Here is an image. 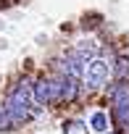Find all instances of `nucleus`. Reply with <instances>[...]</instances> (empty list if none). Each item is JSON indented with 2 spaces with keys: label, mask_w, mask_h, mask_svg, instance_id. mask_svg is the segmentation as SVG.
Instances as JSON below:
<instances>
[{
  "label": "nucleus",
  "mask_w": 129,
  "mask_h": 134,
  "mask_svg": "<svg viewBox=\"0 0 129 134\" xmlns=\"http://www.w3.org/2000/svg\"><path fill=\"white\" fill-rule=\"evenodd\" d=\"M32 97H34V95L29 92V82H19V84L11 90V95H8V100H6V108H8L13 124H21V121H26V118L32 116V108H29Z\"/></svg>",
  "instance_id": "f257e3e1"
},
{
  "label": "nucleus",
  "mask_w": 129,
  "mask_h": 134,
  "mask_svg": "<svg viewBox=\"0 0 129 134\" xmlns=\"http://www.w3.org/2000/svg\"><path fill=\"white\" fill-rule=\"evenodd\" d=\"M108 71H111V66H108L105 58L90 60V66H87V84L90 87H103L105 79H108Z\"/></svg>",
  "instance_id": "f03ea898"
},
{
  "label": "nucleus",
  "mask_w": 129,
  "mask_h": 134,
  "mask_svg": "<svg viewBox=\"0 0 129 134\" xmlns=\"http://www.w3.org/2000/svg\"><path fill=\"white\" fill-rule=\"evenodd\" d=\"M63 74H69V76H74V79H79L82 76V69H84V60L77 55V50H71L66 58H63Z\"/></svg>",
  "instance_id": "7ed1b4c3"
},
{
  "label": "nucleus",
  "mask_w": 129,
  "mask_h": 134,
  "mask_svg": "<svg viewBox=\"0 0 129 134\" xmlns=\"http://www.w3.org/2000/svg\"><path fill=\"white\" fill-rule=\"evenodd\" d=\"M34 103L37 105H47V103H53V82L50 79H40L37 84H34Z\"/></svg>",
  "instance_id": "20e7f679"
},
{
  "label": "nucleus",
  "mask_w": 129,
  "mask_h": 134,
  "mask_svg": "<svg viewBox=\"0 0 129 134\" xmlns=\"http://www.w3.org/2000/svg\"><path fill=\"white\" fill-rule=\"evenodd\" d=\"M77 95H79V79H74V76H69V74H63V76H61V100L71 103Z\"/></svg>",
  "instance_id": "39448f33"
},
{
  "label": "nucleus",
  "mask_w": 129,
  "mask_h": 134,
  "mask_svg": "<svg viewBox=\"0 0 129 134\" xmlns=\"http://www.w3.org/2000/svg\"><path fill=\"white\" fill-rule=\"evenodd\" d=\"M108 97H111V103H113V105L129 103V82H126V79H119V82H116V84L111 87Z\"/></svg>",
  "instance_id": "423d86ee"
},
{
  "label": "nucleus",
  "mask_w": 129,
  "mask_h": 134,
  "mask_svg": "<svg viewBox=\"0 0 129 134\" xmlns=\"http://www.w3.org/2000/svg\"><path fill=\"white\" fill-rule=\"evenodd\" d=\"M74 50H77V55H79L84 63H90V60L98 58V45H95V42H79V47H74Z\"/></svg>",
  "instance_id": "0eeeda50"
},
{
  "label": "nucleus",
  "mask_w": 129,
  "mask_h": 134,
  "mask_svg": "<svg viewBox=\"0 0 129 134\" xmlns=\"http://www.w3.org/2000/svg\"><path fill=\"white\" fill-rule=\"evenodd\" d=\"M113 74H116V79H126V76H129V55H121V58L116 60Z\"/></svg>",
  "instance_id": "6e6552de"
},
{
  "label": "nucleus",
  "mask_w": 129,
  "mask_h": 134,
  "mask_svg": "<svg viewBox=\"0 0 129 134\" xmlns=\"http://www.w3.org/2000/svg\"><path fill=\"white\" fill-rule=\"evenodd\" d=\"M63 134H87V126L82 121H63Z\"/></svg>",
  "instance_id": "1a4fd4ad"
},
{
  "label": "nucleus",
  "mask_w": 129,
  "mask_h": 134,
  "mask_svg": "<svg viewBox=\"0 0 129 134\" xmlns=\"http://www.w3.org/2000/svg\"><path fill=\"white\" fill-rule=\"evenodd\" d=\"M105 124H108V118H105V113L103 110H98V113H92V129L95 131H105Z\"/></svg>",
  "instance_id": "9d476101"
},
{
  "label": "nucleus",
  "mask_w": 129,
  "mask_h": 134,
  "mask_svg": "<svg viewBox=\"0 0 129 134\" xmlns=\"http://www.w3.org/2000/svg\"><path fill=\"white\" fill-rule=\"evenodd\" d=\"M58 100H61V79L53 82V103H58Z\"/></svg>",
  "instance_id": "9b49d317"
},
{
  "label": "nucleus",
  "mask_w": 129,
  "mask_h": 134,
  "mask_svg": "<svg viewBox=\"0 0 129 134\" xmlns=\"http://www.w3.org/2000/svg\"><path fill=\"white\" fill-rule=\"evenodd\" d=\"M103 134H111V131H103Z\"/></svg>",
  "instance_id": "f8f14e48"
}]
</instances>
